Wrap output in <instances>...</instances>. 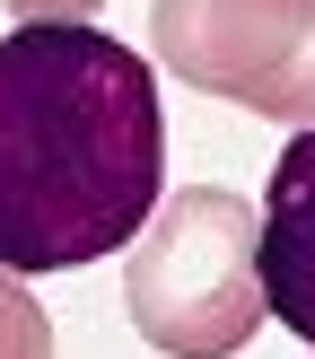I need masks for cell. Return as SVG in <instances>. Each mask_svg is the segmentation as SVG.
<instances>
[{"label": "cell", "mask_w": 315, "mask_h": 359, "mask_svg": "<svg viewBox=\"0 0 315 359\" xmlns=\"http://www.w3.org/2000/svg\"><path fill=\"white\" fill-rule=\"evenodd\" d=\"M158 70L272 123H315V0H158Z\"/></svg>", "instance_id": "cell-3"}, {"label": "cell", "mask_w": 315, "mask_h": 359, "mask_svg": "<svg viewBox=\"0 0 315 359\" xmlns=\"http://www.w3.org/2000/svg\"><path fill=\"white\" fill-rule=\"evenodd\" d=\"M167 184L158 70L88 18L0 35V272H79L149 228Z\"/></svg>", "instance_id": "cell-1"}, {"label": "cell", "mask_w": 315, "mask_h": 359, "mask_svg": "<svg viewBox=\"0 0 315 359\" xmlns=\"http://www.w3.org/2000/svg\"><path fill=\"white\" fill-rule=\"evenodd\" d=\"M140 342L167 359H237L262 325V272H254V210L227 184H184L149 210L122 272Z\"/></svg>", "instance_id": "cell-2"}, {"label": "cell", "mask_w": 315, "mask_h": 359, "mask_svg": "<svg viewBox=\"0 0 315 359\" xmlns=\"http://www.w3.org/2000/svg\"><path fill=\"white\" fill-rule=\"evenodd\" d=\"M18 18H97L105 0H9Z\"/></svg>", "instance_id": "cell-6"}, {"label": "cell", "mask_w": 315, "mask_h": 359, "mask_svg": "<svg viewBox=\"0 0 315 359\" xmlns=\"http://www.w3.org/2000/svg\"><path fill=\"white\" fill-rule=\"evenodd\" d=\"M254 272L262 307L315 351V123H298V140L272 158V193L254 210Z\"/></svg>", "instance_id": "cell-4"}, {"label": "cell", "mask_w": 315, "mask_h": 359, "mask_svg": "<svg viewBox=\"0 0 315 359\" xmlns=\"http://www.w3.org/2000/svg\"><path fill=\"white\" fill-rule=\"evenodd\" d=\"M0 359H52V316L35 307L27 280L0 272Z\"/></svg>", "instance_id": "cell-5"}]
</instances>
